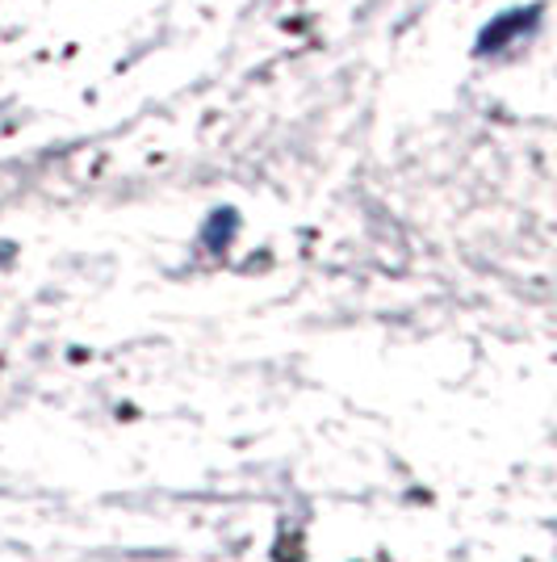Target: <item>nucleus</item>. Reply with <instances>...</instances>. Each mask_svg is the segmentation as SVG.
<instances>
[{"label": "nucleus", "instance_id": "nucleus-1", "mask_svg": "<svg viewBox=\"0 0 557 562\" xmlns=\"http://www.w3.org/2000/svg\"><path fill=\"white\" fill-rule=\"evenodd\" d=\"M536 22V9L524 18V13H511V18H503V22H495L487 25V34H482V43H478V50H495V47H503L508 38H515L511 30H524V25H533Z\"/></svg>", "mask_w": 557, "mask_h": 562}]
</instances>
